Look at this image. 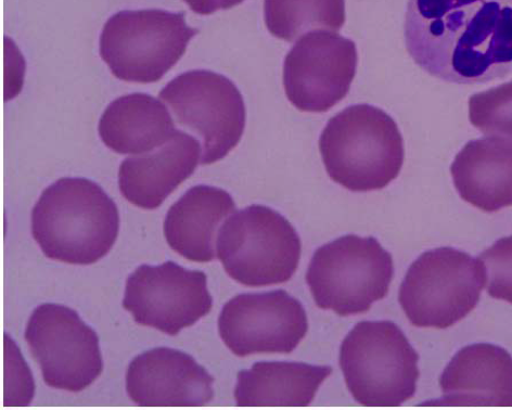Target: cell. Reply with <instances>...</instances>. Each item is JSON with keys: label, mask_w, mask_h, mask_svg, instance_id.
I'll use <instances>...</instances> for the list:
<instances>
[{"label": "cell", "mask_w": 512, "mask_h": 411, "mask_svg": "<svg viewBox=\"0 0 512 411\" xmlns=\"http://www.w3.org/2000/svg\"><path fill=\"white\" fill-rule=\"evenodd\" d=\"M405 43L417 66L458 85L512 72V0H409Z\"/></svg>", "instance_id": "1"}, {"label": "cell", "mask_w": 512, "mask_h": 411, "mask_svg": "<svg viewBox=\"0 0 512 411\" xmlns=\"http://www.w3.org/2000/svg\"><path fill=\"white\" fill-rule=\"evenodd\" d=\"M120 214L105 190L87 178H61L32 212V235L48 259L73 265L105 258L117 241Z\"/></svg>", "instance_id": "2"}, {"label": "cell", "mask_w": 512, "mask_h": 411, "mask_svg": "<svg viewBox=\"0 0 512 411\" xmlns=\"http://www.w3.org/2000/svg\"><path fill=\"white\" fill-rule=\"evenodd\" d=\"M319 148L332 181L353 192L386 188L399 176L405 158L398 124L369 105L349 107L330 119Z\"/></svg>", "instance_id": "3"}, {"label": "cell", "mask_w": 512, "mask_h": 411, "mask_svg": "<svg viewBox=\"0 0 512 411\" xmlns=\"http://www.w3.org/2000/svg\"><path fill=\"white\" fill-rule=\"evenodd\" d=\"M419 355L392 321H363L344 339L340 367L354 400L365 407H400L414 397Z\"/></svg>", "instance_id": "4"}, {"label": "cell", "mask_w": 512, "mask_h": 411, "mask_svg": "<svg viewBox=\"0 0 512 411\" xmlns=\"http://www.w3.org/2000/svg\"><path fill=\"white\" fill-rule=\"evenodd\" d=\"M186 12L124 10L113 15L100 35V56L119 80L156 83L186 53L199 30L186 23Z\"/></svg>", "instance_id": "5"}, {"label": "cell", "mask_w": 512, "mask_h": 411, "mask_svg": "<svg viewBox=\"0 0 512 411\" xmlns=\"http://www.w3.org/2000/svg\"><path fill=\"white\" fill-rule=\"evenodd\" d=\"M226 273L247 287L284 284L297 272L301 240L286 217L264 205L235 212L216 241Z\"/></svg>", "instance_id": "6"}, {"label": "cell", "mask_w": 512, "mask_h": 411, "mask_svg": "<svg viewBox=\"0 0 512 411\" xmlns=\"http://www.w3.org/2000/svg\"><path fill=\"white\" fill-rule=\"evenodd\" d=\"M393 276L392 256L376 238L347 235L315 252L306 282L319 308L351 316L386 298Z\"/></svg>", "instance_id": "7"}, {"label": "cell", "mask_w": 512, "mask_h": 411, "mask_svg": "<svg viewBox=\"0 0 512 411\" xmlns=\"http://www.w3.org/2000/svg\"><path fill=\"white\" fill-rule=\"evenodd\" d=\"M486 286L483 264L466 252L439 248L409 267L399 302L412 325L446 329L475 310Z\"/></svg>", "instance_id": "8"}, {"label": "cell", "mask_w": 512, "mask_h": 411, "mask_svg": "<svg viewBox=\"0 0 512 411\" xmlns=\"http://www.w3.org/2000/svg\"><path fill=\"white\" fill-rule=\"evenodd\" d=\"M160 98L179 124L202 140L201 164L224 159L240 143L246 128L245 101L226 76L207 70L188 71L166 85Z\"/></svg>", "instance_id": "9"}, {"label": "cell", "mask_w": 512, "mask_h": 411, "mask_svg": "<svg viewBox=\"0 0 512 411\" xmlns=\"http://www.w3.org/2000/svg\"><path fill=\"white\" fill-rule=\"evenodd\" d=\"M25 340L50 388L79 393L104 370L97 333L70 307L46 303L35 308Z\"/></svg>", "instance_id": "10"}, {"label": "cell", "mask_w": 512, "mask_h": 411, "mask_svg": "<svg viewBox=\"0 0 512 411\" xmlns=\"http://www.w3.org/2000/svg\"><path fill=\"white\" fill-rule=\"evenodd\" d=\"M213 305L208 277L173 261L139 266L127 278L123 307L138 325L176 336L207 316Z\"/></svg>", "instance_id": "11"}, {"label": "cell", "mask_w": 512, "mask_h": 411, "mask_svg": "<svg viewBox=\"0 0 512 411\" xmlns=\"http://www.w3.org/2000/svg\"><path fill=\"white\" fill-rule=\"evenodd\" d=\"M357 61L356 45L348 38L327 31L304 35L285 60L289 101L303 112L329 111L349 94Z\"/></svg>", "instance_id": "12"}, {"label": "cell", "mask_w": 512, "mask_h": 411, "mask_svg": "<svg viewBox=\"0 0 512 411\" xmlns=\"http://www.w3.org/2000/svg\"><path fill=\"white\" fill-rule=\"evenodd\" d=\"M220 336L239 357L290 354L309 331L303 305L284 290L237 295L223 307Z\"/></svg>", "instance_id": "13"}, {"label": "cell", "mask_w": 512, "mask_h": 411, "mask_svg": "<svg viewBox=\"0 0 512 411\" xmlns=\"http://www.w3.org/2000/svg\"><path fill=\"white\" fill-rule=\"evenodd\" d=\"M214 378L195 358L158 348L138 355L127 369L126 391L142 407H203L214 398Z\"/></svg>", "instance_id": "14"}, {"label": "cell", "mask_w": 512, "mask_h": 411, "mask_svg": "<svg viewBox=\"0 0 512 411\" xmlns=\"http://www.w3.org/2000/svg\"><path fill=\"white\" fill-rule=\"evenodd\" d=\"M443 397L434 406L512 407V356L478 343L457 352L440 378Z\"/></svg>", "instance_id": "15"}, {"label": "cell", "mask_w": 512, "mask_h": 411, "mask_svg": "<svg viewBox=\"0 0 512 411\" xmlns=\"http://www.w3.org/2000/svg\"><path fill=\"white\" fill-rule=\"evenodd\" d=\"M198 139L175 130L161 147L121 163L122 196L138 208L156 210L186 181L201 162Z\"/></svg>", "instance_id": "16"}, {"label": "cell", "mask_w": 512, "mask_h": 411, "mask_svg": "<svg viewBox=\"0 0 512 411\" xmlns=\"http://www.w3.org/2000/svg\"><path fill=\"white\" fill-rule=\"evenodd\" d=\"M460 198L493 213L512 207V137L470 140L451 166Z\"/></svg>", "instance_id": "17"}, {"label": "cell", "mask_w": 512, "mask_h": 411, "mask_svg": "<svg viewBox=\"0 0 512 411\" xmlns=\"http://www.w3.org/2000/svg\"><path fill=\"white\" fill-rule=\"evenodd\" d=\"M235 212V201L226 190L206 185L192 187L166 214L165 239L172 250L189 261L212 262L217 231Z\"/></svg>", "instance_id": "18"}, {"label": "cell", "mask_w": 512, "mask_h": 411, "mask_svg": "<svg viewBox=\"0 0 512 411\" xmlns=\"http://www.w3.org/2000/svg\"><path fill=\"white\" fill-rule=\"evenodd\" d=\"M332 374L329 366L261 362L238 374L235 398L239 407H307Z\"/></svg>", "instance_id": "19"}, {"label": "cell", "mask_w": 512, "mask_h": 411, "mask_svg": "<svg viewBox=\"0 0 512 411\" xmlns=\"http://www.w3.org/2000/svg\"><path fill=\"white\" fill-rule=\"evenodd\" d=\"M98 132L114 152L144 154L165 144L175 132V125L160 100L135 93L111 102L102 114Z\"/></svg>", "instance_id": "20"}, {"label": "cell", "mask_w": 512, "mask_h": 411, "mask_svg": "<svg viewBox=\"0 0 512 411\" xmlns=\"http://www.w3.org/2000/svg\"><path fill=\"white\" fill-rule=\"evenodd\" d=\"M268 31L279 40L294 42L306 32H338L345 22L344 0H265Z\"/></svg>", "instance_id": "21"}, {"label": "cell", "mask_w": 512, "mask_h": 411, "mask_svg": "<svg viewBox=\"0 0 512 411\" xmlns=\"http://www.w3.org/2000/svg\"><path fill=\"white\" fill-rule=\"evenodd\" d=\"M469 120L485 135L512 137V81L472 95Z\"/></svg>", "instance_id": "22"}, {"label": "cell", "mask_w": 512, "mask_h": 411, "mask_svg": "<svg viewBox=\"0 0 512 411\" xmlns=\"http://www.w3.org/2000/svg\"><path fill=\"white\" fill-rule=\"evenodd\" d=\"M479 261L484 266L491 297L512 304V235L482 252Z\"/></svg>", "instance_id": "23"}, {"label": "cell", "mask_w": 512, "mask_h": 411, "mask_svg": "<svg viewBox=\"0 0 512 411\" xmlns=\"http://www.w3.org/2000/svg\"><path fill=\"white\" fill-rule=\"evenodd\" d=\"M190 9L201 16H209L219 10H226L240 5L245 0H184Z\"/></svg>", "instance_id": "24"}]
</instances>
